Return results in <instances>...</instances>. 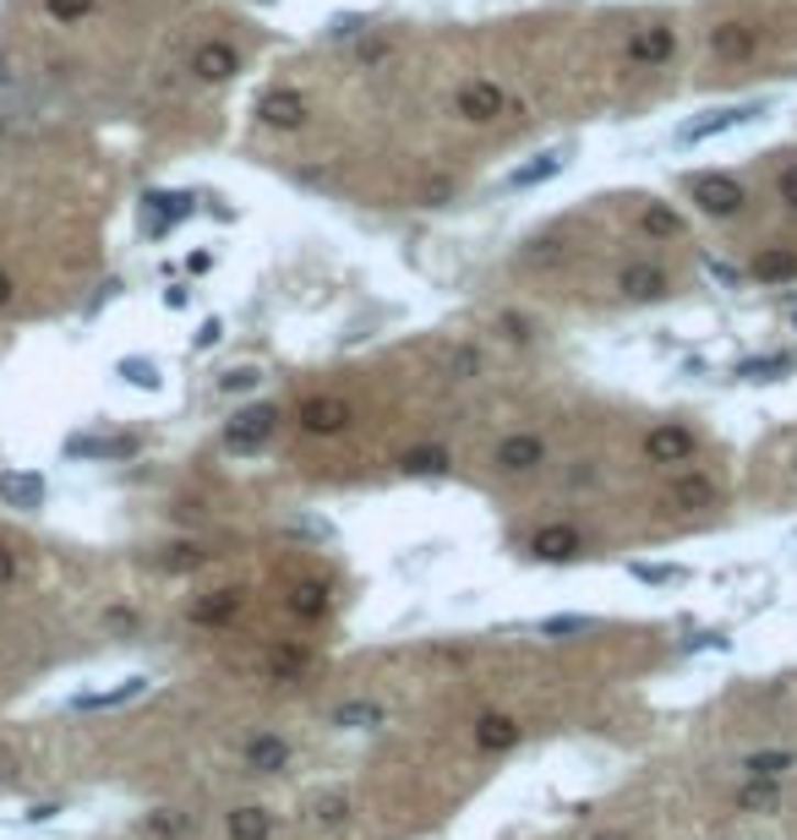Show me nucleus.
<instances>
[{
    "instance_id": "1",
    "label": "nucleus",
    "mask_w": 797,
    "mask_h": 840,
    "mask_svg": "<svg viewBox=\"0 0 797 840\" xmlns=\"http://www.w3.org/2000/svg\"><path fill=\"white\" fill-rule=\"evenodd\" d=\"M639 447H644L650 464H661V469H683V464L699 458V431L683 425V420H655V425L644 431Z\"/></svg>"
},
{
    "instance_id": "2",
    "label": "nucleus",
    "mask_w": 797,
    "mask_h": 840,
    "mask_svg": "<svg viewBox=\"0 0 797 840\" xmlns=\"http://www.w3.org/2000/svg\"><path fill=\"white\" fill-rule=\"evenodd\" d=\"M688 197H694V208L705 213V219H738L743 208H749V186L738 180V175H727V169H716V175H699L694 186H688Z\"/></svg>"
},
{
    "instance_id": "3",
    "label": "nucleus",
    "mask_w": 797,
    "mask_h": 840,
    "mask_svg": "<svg viewBox=\"0 0 797 840\" xmlns=\"http://www.w3.org/2000/svg\"><path fill=\"white\" fill-rule=\"evenodd\" d=\"M672 55H677V27L672 22H639L634 33H629V44H623V60L634 66V71H655V66H672Z\"/></svg>"
},
{
    "instance_id": "4",
    "label": "nucleus",
    "mask_w": 797,
    "mask_h": 840,
    "mask_svg": "<svg viewBox=\"0 0 797 840\" xmlns=\"http://www.w3.org/2000/svg\"><path fill=\"white\" fill-rule=\"evenodd\" d=\"M552 458V447H546V436L541 431H508V436H497V447H491V464H497V475H535L541 464Z\"/></svg>"
},
{
    "instance_id": "5",
    "label": "nucleus",
    "mask_w": 797,
    "mask_h": 840,
    "mask_svg": "<svg viewBox=\"0 0 797 840\" xmlns=\"http://www.w3.org/2000/svg\"><path fill=\"white\" fill-rule=\"evenodd\" d=\"M765 110H771L765 99H749V104H732V110H705L699 121H688V126H677V147H694V142L727 137V132H738V126H749V121H760Z\"/></svg>"
},
{
    "instance_id": "6",
    "label": "nucleus",
    "mask_w": 797,
    "mask_h": 840,
    "mask_svg": "<svg viewBox=\"0 0 797 840\" xmlns=\"http://www.w3.org/2000/svg\"><path fill=\"white\" fill-rule=\"evenodd\" d=\"M274 431H279V405H246L224 425V447L230 453H257V447L274 442Z\"/></svg>"
},
{
    "instance_id": "7",
    "label": "nucleus",
    "mask_w": 797,
    "mask_h": 840,
    "mask_svg": "<svg viewBox=\"0 0 797 840\" xmlns=\"http://www.w3.org/2000/svg\"><path fill=\"white\" fill-rule=\"evenodd\" d=\"M502 110H508V93H502V82H491V77H471V82L454 88V115H460L465 126H491Z\"/></svg>"
},
{
    "instance_id": "8",
    "label": "nucleus",
    "mask_w": 797,
    "mask_h": 840,
    "mask_svg": "<svg viewBox=\"0 0 797 840\" xmlns=\"http://www.w3.org/2000/svg\"><path fill=\"white\" fill-rule=\"evenodd\" d=\"M530 557L552 562V567L579 562V557H585V530H579V524H568V519H552V524H541V530L530 535Z\"/></svg>"
},
{
    "instance_id": "9",
    "label": "nucleus",
    "mask_w": 797,
    "mask_h": 840,
    "mask_svg": "<svg viewBox=\"0 0 797 840\" xmlns=\"http://www.w3.org/2000/svg\"><path fill=\"white\" fill-rule=\"evenodd\" d=\"M296 425H301L307 436H344V431L355 425V405L339 399V394H318V399H307V405L296 410Z\"/></svg>"
},
{
    "instance_id": "10",
    "label": "nucleus",
    "mask_w": 797,
    "mask_h": 840,
    "mask_svg": "<svg viewBox=\"0 0 797 840\" xmlns=\"http://www.w3.org/2000/svg\"><path fill=\"white\" fill-rule=\"evenodd\" d=\"M716 497H721V486L694 464L672 469V480H666V508H677V513H705V508H716Z\"/></svg>"
},
{
    "instance_id": "11",
    "label": "nucleus",
    "mask_w": 797,
    "mask_h": 840,
    "mask_svg": "<svg viewBox=\"0 0 797 840\" xmlns=\"http://www.w3.org/2000/svg\"><path fill=\"white\" fill-rule=\"evenodd\" d=\"M186 71L197 77V82H230L235 71H241V49L230 44V38H202L191 55H186Z\"/></svg>"
},
{
    "instance_id": "12",
    "label": "nucleus",
    "mask_w": 797,
    "mask_h": 840,
    "mask_svg": "<svg viewBox=\"0 0 797 840\" xmlns=\"http://www.w3.org/2000/svg\"><path fill=\"white\" fill-rule=\"evenodd\" d=\"M257 121L274 126V132H301V126L312 121V99H307L301 88H274V93H263Z\"/></svg>"
},
{
    "instance_id": "13",
    "label": "nucleus",
    "mask_w": 797,
    "mask_h": 840,
    "mask_svg": "<svg viewBox=\"0 0 797 840\" xmlns=\"http://www.w3.org/2000/svg\"><path fill=\"white\" fill-rule=\"evenodd\" d=\"M710 55L727 60V66H743L760 55V27L754 22H716L710 27Z\"/></svg>"
},
{
    "instance_id": "14",
    "label": "nucleus",
    "mask_w": 797,
    "mask_h": 840,
    "mask_svg": "<svg viewBox=\"0 0 797 840\" xmlns=\"http://www.w3.org/2000/svg\"><path fill=\"white\" fill-rule=\"evenodd\" d=\"M618 295H623V300H639V306L666 300V295H672V274H666L661 263H623V274H618Z\"/></svg>"
},
{
    "instance_id": "15",
    "label": "nucleus",
    "mask_w": 797,
    "mask_h": 840,
    "mask_svg": "<svg viewBox=\"0 0 797 840\" xmlns=\"http://www.w3.org/2000/svg\"><path fill=\"white\" fill-rule=\"evenodd\" d=\"M241 764H246L252 775H279V770L290 764V742H285L279 731H252V737L241 742Z\"/></svg>"
},
{
    "instance_id": "16",
    "label": "nucleus",
    "mask_w": 797,
    "mask_h": 840,
    "mask_svg": "<svg viewBox=\"0 0 797 840\" xmlns=\"http://www.w3.org/2000/svg\"><path fill=\"white\" fill-rule=\"evenodd\" d=\"M44 497H49V486H44L38 469H0V502H5V508H16V513H38Z\"/></svg>"
},
{
    "instance_id": "17",
    "label": "nucleus",
    "mask_w": 797,
    "mask_h": 840,
    "mask_svg": "<svg viewBox=\"0 0 797 840\" xmlns=\"http://www.w3.org/2000/svg\"><path fill=\"white\" fill-rule=\"evenodd\" d=\"M246 611V589H208L191 600V622L197 628H230Z\"/></svg>"
},
{
    "instance_id": "18",
    "label": "nucleus",
    "mask_w": 797,
    "mask_h": 840,
    "mask_svg": "<svg viewBox=\"0 0 797 840\" xmlns=\"http://www.w3.org/2000/svg\"><path fill=\"white\" fill-rule=\"evenodd\" d=\"M143 208H148V235H169L180 219L197 213V197L191 191H148Z\"/></svg>"
},
{
    "instance_id": "19",
    "label": "nucleus",
    "mask_w": 797,
    "mask_h": 840,
    "mask_svg": "<svg viewBox=\"0 0 797 840\" xmlns=\"http://www.w3.org/2000/svg\"><path fill=\"white\" fill-rule=\"evenodd\" d=\"M519 737H524V726H519L513 715H502V709H486V715L476 720V748L480 753H513Z\"/></svg>"
},
{
    "instance_id": "20",
    "label": "nucleus",
    "mask_w": 797,
    "mask_h": 840,
    "mask_svg": "<svg viewBox=\"0 0 797 840\" xmlns=\"http://www.w3.org/2000/svg\"><path fill=\"white\" fill-rule=\"evenodd\" d=\"M563 169H568V147H546V153H535L530 164H519L502 186H508V191H530V186H546V180L563 175Z\"/></svg>"
},
{
    "instance_id": "21",
    "label": "nucleus",
    "mask_w": 797,
    "mask_h": 840,
    "mask_svg": "<svg viewBox=\"0 0 797 840\" xmlns=\"http://www.w3.org/2000/svg\"><path fill=\"white\" fill-rule=\"evenodd\" d=\"M328 606H333V595H328L322 578H301V584H290V595H285V611H290L296 622H322Z\"/></svg>"
},
{
    "instance_id": "22",
    "label": "nucleus",
    "mask_w": 797,
    "mask_h": 840,
    "mask_svg": "<svg viewBox=\"0 0 797 840\" xmlns=\"http://www.w3.org/2000/svg\"><path fill=\"white\" fill-rule=\"evenodd\" d=\"M449 464H454V453L438 447V442H421V447L399 453V475H410V480H438V475H449Z\"/></svg>"
},
{
    "instance_id": "23",
    "label": "nucleus",
    "mask_w": 797,
    "mask_h": 840,
    "mask_svg": "<svg viewBox=\"0 0 797 840\" xmlns=\"http://www.w3.org/2000/svg\"><path fill=\"white\" fill-rule=\"evenodd\" d=\"M383 720H388V709L377 699H344V704L328 709V726H333V731H377Z\"/></svg>"
},
{
    "instance_id": "24",
    "label": "nucleus",
    "mask_w": 797,
    "mask_h": 840,
    "mask_svg": "<svg viewBox=\"0 0 797 840\" xmlns=\"http://www.w3.org/2000/svg\"><path fill=\"white\" fill-rule=\"evenodd\" d=\"M224 830H230V840H274V814L263 803H246V808H230Z\"/></svg>"
},
{
    "instance_id": "25",
    "label": "nucleus",
    "mask_w": 797,
    "mask_h": 840,
    "mask_svg": "<svg viewBox=\"0 0 797 840\" xmlns=\"http://www.w3.org/2000/svg\"><path fill=\"white\" fill-rule=\"evenodd\" d=\"M749 274L760 284H793L797 279V252L793 246H765V252L749 263Z\"/></svg>"
},
{
    "instance_id": "26",
    "label": "nucleus",
    "mask_w": 797,
    "mask_h": 840,
    "mask_svg": "<svg viewBox=\"0 0 797 840\" xmlns=\"http://www.w3.org/2000/svg\"><path fill=\"white\" fill-rule=\"evenodd\" d=\"M639 235H644V241H677V235H683L677 208H672V202H644V208H639Z\"/></svg>"
},
{
    "instance_id": "27",
    "label": "nucleus",
    "mask_w": 797,
    "mask_h": 840,
    "mask_svg": "<svg viewBox=\"0 0 797 840\" xmlns=\"http://www.w3.org/2000/svg\"><path fill=\"white\" fill-rule=\"evenodd\" d=\"M137 453V436H71L66 458H126Z\"/></svg>"
},
{
    "instance_id": "28",
    "label": "nucleus",
    "mask_w": 797,
    "mask_h": 840,
    "mask_svg": "<svg viewBox=\"0 0 797 840\" xmlns=\"http://www.w3.org/2000/svg\"><path fill=\"white\" fill-rule=\"evenodd\" d=\"M732 808L738 814H776L782 808V781H743L732 792Z\"/></svg>"
},
{
    "instance_id": "29",
    "label": "nucleus",
    "mask_w": 797,
    "mask_h": 840,
    "mask_svg": "<svg viewBox=\"0 0 797 840\" xmlns=\"http://www.w3.org/2000/svg\"><path fill=\"white\" fill-rule=\"evenodd\" d=\"M787 770H797L793 748H760V753L743 759V775H749V781H782Z\"/></svg>"
},
{
    "instance_id": "30",
    "label": "nucleus",
    "mask_w": 797,
    "mask_h": 840,
    "mask_svg": "<svg viewBox=\"0 0 797 840\" xmlns=\"http://www.w3.org/2000/svg\"><path fill=\"white\" fill-rule=\"evenodd\" d=\"M787 372H797V355H793V350H776V355H754V361H743V366H738V377H743V383H776V377H787Z\"/></svg>"
},
{
    "instance_id": "31",
    "label": "nucleus",
    "mask_w": 797,
    "mask_h": 840,
    "mask_svg": "<svg viewBox=\"0 0 797 840\" xmlns=\"http://www.w3.org/2000/svg\"><path fill=\"white\" fill-rule=\"evenodd\" d=\"M307 666H312V650H307V644H274V655H268V672H274L279 683H296Z\"/></svg>"
},
{
    "instance_id": "32",
    "label": "nucleus",
    "mask_w": 797,
    "mask_h": 840,
    "mask_svg": "<svg viewBox=\"0 0 797 840\" xmlns=\"http://www.w3.org/2000/svg\"><path fill=\"white\" fill-rule=\"evenodd\" d=\"M115 377L121 383H132V388H143V394H159V366L154 361H143V355H126V361H115Z\"/></svg>"
},
{
    "instance_id": "33",
    "label": "nucleus",
    "mask_w": 797,
    "mask_h": 840,
    "mask_svg": "<svg viewBox=\"0 0 797 840\" xmlns=\"http://www.w3.org/2000/svg\"><path fill=\"white\" fill-rule=\"evenodd\" d=\"M137 694H148V677H126V683L110 688V694H82L77 709H115V704H132Z\"/></svg>"
},
{
    "instance_id": "34",
    "label": "nucleus",
    "mask_w": 797,
    "mask_h": 840,
    "mask_svg": "<svg viewBox=\"0 0 797 840\" xmlns=\"http://www.w3.org/2000/svg\"><path fill=\"white\" fill-rule=\"evenodd\" d=\"M557 263H563V241H557V235H535V241L524 246V268H541V274H546V268H557Z\"/></svg>"
},
{
    "instance_id": "35",
    "label": "nucleus",
    "mask_w": 797,
    "mask_h": 840,
    "mask_svg": "<svg viewBox=\"0 0 797 840\" xmlns=\"http://www.w3.org/2000/svg\"><path fill=\"white\" fill-rule=\"evenodd\" d=\"M312 819H318L322 830H344V825H350V797H344V792H328V797H318Z\"/></svg>"
},
{
    "instance_id": "36",
    "label": "nucleus",
    "mask_w": 797,
    "mask_h": 840,
    "mask_svg": "<svg viewBox=\"0 0 797 840\" xmlns=\"http://www.w3.org/2000/svg\"><path fill=\"white\" fill-rule=\"evenodd\" d=\"M449 377H454V383H476L480 377V350L476 344H454V350H449Z\"/></svg>"
},
{
    "instance_id": "37",
    "label": "nucleus",
    "mask_w": 797,
    "mask_h": 840,
    "mask_svg": "<svg viewBox=\"0 0 797 840\" xmlns=\"http://www.w3.org/2000/svg\"><path fill=\"white\" fill-rule=\"evenodd\" d=\"M93 5H99V0H44V16L60 22V27H77L82 16H93Z\"/></svg>"
},
{
    "instance_id": "38",
    "label": "nucleus",
    "mask_w": 797,
    "mask_h": 840,
    "mask_svg": "<svg viewBox=\"0 0 797 840\" xmlns=\"http://www.w3.org/2000/svg\"><path fill=\"white\" fill-rule=\"evenodd\" d=\"M590 628H596V617H579V611L574 617H546L541 639H568V633H590Z\"/></svg>"
},
{
    "instance_id": "39",
    "label": "nucleus",
    "mask_w": 797,
    "mask_h": 840,
    "mask_svg": "<svg viewBox=\"0 0 797 840\" xmlns=\"http://www.w3.org/2000/svg\"><path fill=\"white\" fill-rule=\"evenodd\" d=\"M148 836H159V840H175V836H186V814H175V808H159V814H148V825H143Z\"/></svg>"
},
{
    "instance_id": "40",
    "label": "nucleus",
    "mask_w": 797,
    "mask_h": 840,
    "mask_svg": "<svg viewBox=\"0 0 797 840\" xmlns=\"http://www.w3.org/2000/svg\"><path fill=\"white\" fill-rule=\"evenodd\" d=\"M497 333H502L508 344H530V333H535V328H530L519 311H502V317H497Z\"/></svg>"
},
{
    "instance_id": "41",
    "label": "nucleus",
    "mask_w": 797,
    "mask_h": 840,
    "mask_svg": "<svg viewBox=\"0 0 797 840\" xmlns=\"http://www.w3.org/2000/svg\"><path fill=\"white\" fill-rule=\"evenodd\" d=\"M257 383H263V372H252V366H235V372H224V377H219V388H224V394H252Z\"/></svg>"
},
{
    "instance_id": "42",
    "label": "nucleus",
    "mask_w": 797,
    "mask_h": 840,
    "mask_svg": "<svg viewBox=\"0 0 797 840\" xmlns=\"http://www.w3.org/2000/svg\"><path fill=\"white\" fill-rule=\"evenodd\" d=\"M634 578H644V584H677V578H683V567H655V562H634Z\"/></svg>"
},
{
    "instance_id": "43",
    "label": "nucleus",
    "mask_w": 797,
    "mask_h": 840,
    "mask_svg": "<svg viewBox=\"0 0 797 840\" xmlns=\"http://www.w3.org/2000/svg\"><path fill=\"white\" fill-rule=\"evenodd\" d=\"M776 197H782L787 213H797V164H787V169L776 175Z\"/></svg>"
},
{
    "instance_id": "44",
    "label": "nucleus",
    "mask_w": 797,
    "mask_h": 840,
    "mask_svg": "<svg viewBox=\"0 0 797 840\" xmlns=\"http://www.w3.org/2000/svg\"><path fill=\"white\" fill-rule=\"evenodd\" d=\"M169 552H175V557H164V567H175V573H180V567H202V562H208V552H202V546H169Z\"/></svg>"
},
{
    "instance_id": "45",
    "label": "nucleus",
    "mask_w": 797,
    "mask_h": 840,
    "mask_svg": "<svg viewBox=\"0 0 797 840\" xmlns=\"http://www.w3.org/2000/svg\"><path fill=\"white\" fill-rule=\"evenodd\" d=\"M449 197H454V180H427V191H421V202H427V208H443Z\"/></svg>"
},
{
    "instance_id": "46",
    "label": "nucleus",
    "mask_w": 797,
    "mask_h": 840,
    "mask_svg": "<svg viewBox=\"0 0 797 840\" xmlns=\"http://www.w3.org/2000/svg\"><path fill=\"white\" fill-rule=\"evenodd\" d=\"M219 339H224V322H219V317H208V322L197 328V350H213Z\"/></svg>"
},
{
    "instance_id": "47",
    "label": "nucleus",
    "mask_w": 797,
    "mask_h": 840,
    "mask_svg": "<svg viewBox=\"0 0 797 840\" xmlns=\"http://www.w3.org/2000/svg\"><path fill=\"white\" fill-rule=\"evenodd\" d=\"M361 27H366L361 16H333V22H328V38H350V33H361Z\"/></svg>"
},
{
    "instance_id": "48",
    "label": "nucleus",
    "mask_w": 797,
    "mask_h": 840,
    "mask_svg": "<svg viewBox=\"0 0 797 840\" xmlns=\"http://www.w3.org/2000/svg\"><path fill=\"white\" fill-rule=\"evenodd\" d=\"M104 622H110L115 633H132V628H137V617H132V611H121V606H115V611H110Z\"/></svg>"
},
{
    "instance_id": "49",
    "label": "nucleus",
    "mask_w": 797,
    "mask_h": 840,
    "mask_svg": "<svg viewBox=\"0 0 797 840\" xmlns=\"http://www.w3.org/2000/svg\"><path fill=\"white\" fill-rule=\"evenodd\" d=\"M60 814V803H33L27 808V825H44V819H55Z\"/></svg>"
},
{
    "instance_id": "50",
    "label": "nucleus",
    "mask_w": 797,
    "mask_h": 840,
    "mask_svg": "<svg viewBox=\"0 0 797 840\" xmlns=\"http://www.w3.org/2000/svg\"><path fill=\"white\" fill-rule=\"evenodd\" d=\"M705 268H710L721 284H738V268H727V263H716V257H705Z\"/></svg>"
},
{
    "instance_id": "51",
    "label": "nucleus",
    "mask_w": 797,
    "mask_h": 840,
    "mask_svg": "<svg viewBox=\"0 0 797 840\" xmlns=\"http://www.w3.org/2000/svg\"><path fill=\"white\" fill-rule=\"evenodd\" d=\"M11 578H16V557H11V552H5V546H0V589H5V584H11Z\"/></svg>"
},
{
    "instance_id": "52",
    "label": "nucleus",
    "mask_w": 797,
    "mask_h": 840,
    "mask_svg": "<svg viewBox=\"0 0 797 840\" xmlns=\"http://www.w3.org/2000/svg\"><path fill=\"white\" fill-rule=\"evenodd\" d=\"M186 300H191V289H180V284H175V289H164V306H169V311H180Z\"/></svg>"
},
{
    "instance_id": "53",
    "label": "nucleus",
    "mask_w": 797,
    "mask_h": 840,
    "mask_svg": "<svg viewBox=\"0 0 797 840\" xmlns=\"http://www.w3.org/2000/svg\"><path fill=\"white\" fill-rule=\"evenodd\" d=\"M16 300V284H11V274H0V311Z\"/></svg>"
},
{
    "instance_id": "54",
    "label": "nucleus",
    "mask_w": 797,
    "mask_h": 840,
    "mask_svg": "<svg viewBox=\"0 0 797 840\" xmlns=\"http://www.w3.org/2000/svg\"><path fill=\"white\" fill-rule=\"evenodd\" d=\"M596 840H629V830H601Z\"/></svg>"
},
{
    "instance_id": "55",
    "label": "nucleus",
    "mask_w": 797,
    "mask_h": 840,
    "mask_svg": "<svg viewBox=\"0 0 797 840\" xmlns=\"http://www.w3.org/2000/svg\"><path fill=\"white\" fill-rule=\"evenodd\" d=\"M0 137H5V115H0Z\"/></svg>"
},
{
    "instance_id": "56",
    "label": "nucleus",
    "mask_w": 797,
    "mask_h": 840,
    "mask_svg": "<svg viewBox=\"0 0 797 840\" xmlns=\"http://www.w3.org/2000/svg\"><path fill=\"white\" fill-rule=\"evenodd\" d=\"M793 328H797V317H793Z\"/></svg>"
}]
</instances>
